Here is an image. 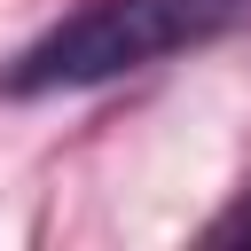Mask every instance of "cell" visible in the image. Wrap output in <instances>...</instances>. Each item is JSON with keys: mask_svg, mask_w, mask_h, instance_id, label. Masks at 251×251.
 <instances>
[{"mask_svg": "<svg viewBox=\"0 0 251 251\" xmlns=\"http://www.w3.org/2000/svg\"><path fill=\"white\" fill-rule=\"evenodd\" d=\"M251 24V0H86L63 24H47L8 71V94H78V86H110L126 71H149L165 55L212 47L227 31Z\"/></svg>", "mask_w": 251, "mask_h": 251, "instance_id": "obj_1", "label": "cell"}]
</instances>
